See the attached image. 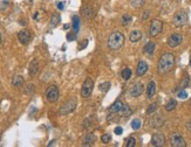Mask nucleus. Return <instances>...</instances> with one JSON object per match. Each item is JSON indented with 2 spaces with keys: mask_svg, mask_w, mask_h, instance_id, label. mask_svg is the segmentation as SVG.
Segmentation results:
<instances>
[{
  "mask_svg": "<svg viewBox=\"0 0 191 147\" xmlns=\"http://www.w3.org/2000/svg\"><path fill=\"white\" fill-rule=\"evenodd\" d=\"M175 63H176L175 55L171 53H164L160 57V61H158V64H157V70L162 75L168 74L175 68Z\"/></svg>",
  "mask_w": 191,
  "mask_h": 147,
  "instance_id": "f257e3e1",
  "label": "nucleus"
},
{
  "mask_svg": "<svg viewBox=\"0 0 191 147\" xmlns=\"http://www.w3.org/2000/svg\"><path fill=\"white\" fill-rule=\"evenodd\" d=\"M125 35L121 33V32H114L111 33L109 37H108V41H107V46L108 48L111 49V50H119V49L125 45Z\"/></svg>",
  "mask_w": 191,
  "mask_h": 147,
  "instance_id": "f03ea898",
  "label": "nucleus"
},
{
  "mask_svg": "<svg viewBox=\"0 0 191 147\" xmlns=\"http://www.w3.org/2000/svg\"><path fill=\"white\" fill-rule=\"evenodd\" d=\"M45 95H46V99L49 103H55L59 99L60 92H59V89L56 85H49L47 90H46V94Z\"/></svg>",
  "mask_w": 191,
  "mask_h": 147,
  "instance_id": "7ed1b4c3",
  "label": "nucleus"
},
{
  "mask_svg": "<svg viewBox=\"0 0 191 147\" xmlns=\"http://www.w3.org/2000/svg\"><path fill=\"white\" fill-rule=\"evenodd\" d=\"M76 107V100L73 98V99H68L67 102H65L62 104V106L60 107L59 110V113L62 115V116H66V115H69L71 112H73Z\"/></svg>",
  "mask_w": 191,
  "mask_h": 147,
  "instance_id": "20e7f679",
  "label": "nucleus"
},
{
  "mask_svg": "<svg viewBox=\"0 0 191 147\" xmlns=\"http://www.w3.org/2000/svg\"><path fill=\"white\" fill-rule=\"evenodd\" d=\"M93 89H94V82L92 78H86V81L82 84V88H81V96L83 98H88L90 97V95L93 94Z\"/></svg>",
  "mask_w": 191,
  "mask_h": 147,
  "instance_id": "39448f33",
  "label": "nucleus"
},
{
  "mask_svg": "<svg viewBox=\"0 0 191 147\" xmlns=\"http://www.w3.org/2000/svg\"><path fill=\"white\" fill-rule=\"evenodd\" d=\"M163 31V22L158 20V19H155L151 21L150 25V29H149V34L152 37H156L157 35H160V33Z\"/></svg>",
  "mask_w": 191,
  "mask_h": 147,
  "instance_id": "423d86ee",
  "label": "nucleus"
},
{
  "mask_svg": "<svg viewBox=\"0 0 191 147\" xmlns=\"http://www.w3.org/2000/svg\"><path fill=\"white\" fill-rule=\"evenodd\" d=\"M188 23V14L185 12H177L173 17V25L177 27H183Z\"/></svg>",
  "mask_w": 191,
  "mask_h": 147,
  "instance_id": "0eeeda50",
  "label": "nucleus"
},
{
  "mask_svg": "<svg viewBox=\"0 0 191 147\" xmlns=\"http://www.w3.org/2000/svg\"><path fill=\"white\" fill-rule=\"evenodd\" d=\"M170 145L173 147H185V140L179 133H172L170 137Z\"/></svg>",
  "mask_w": 191,
  "mask_h": 147,
  "instance_id": "6e6552de",
  "label": "nucleus"
},
{
  "mask_svg": "<svg viewBox=\"0 0 191 147\" xmlns=\"http://www.w3.org/2000/svg\"><path fill=\"white\" fill-rule=\"evenodd\" d=\"M182 41H183L182 34L175 33V34L169 36V39H168V46L171 47V48H176V47H178V46L182 43Z\"/></svg>",
  "mask_w": 191,
  "mask_h": 147,
  "instance_id": "1a4fd4ad",
  "label": "nucleus"
},
{
  "mask_svg": "<svg viewBox=\"0 0 191 147\" xmlns=\"http://www.w3.org/2000/svg\"><path fill=\"white\" fill-rule=\"evenodd\" d=\"M165 141H167V139H165V135L163 133H155L151 138V145L156 147L163 146Z\"/></svg>",
  "mask_w": 191,
  "mask_h": 147,
  "instance_id": "9d476101",
  "label": "nucleus"
},
{
  "mask_svg": "<svg viewBox=\"0 0 191 147\" xmlns=\"http://www.w3.org/2000/svg\"><path fill=\"white\" fill-rule=\"evenodd\" d=\"M143 84L142 83H135V84L129 89V95L131 96V97H138V96H141L143 94Z\"/></svg>",
  "mask_w": 191,
  "mask_h": 147,
  "instance_id": "9b49d317",
  "label": "nucleus"
},
{
  "mask_svg": "<svg viewBox=\"0 0 191 147\" xmlns=\"http://www.w3.org/2000/svg\"><path fill=\"white\" fill-rule=\"evenodd\" d=\"M18 40L20 41L21 45H24V46L28 45L29 41H31V33L27 31V29H22V31L19 32Z\"/></svg>",
  "mask_w": 191,
  "mask_h": 147,
  "instance_id": "f8f14e48",
  "label": "nucleus"
},
{
  "mask_svg": "<svg viewBox=\"0 0 191 147\" xmlns=\"http://www.w3.org/2000/svg\"><path fill=\"white\" fill-rule=\"evenodd\" d=\"M39 68H40L39 62H38L36 60H32L31 63H29V68H28L29 76H31V77H34V76L38 74V71H39Z\"/></svg>",
  "mask_w": 191,
  "mask_h": 147,
  "instance_id": "ddd939ff",
  "label": "nucleus"
},
{
  "mask_svg": "<svg viewBox=\"0 0 191 147\" xmlns=\"http://www.w3.org/2000/svg\"><path fill=\"white\" fill-rule=\"evenodd\" d=\"M148 68H149V66H148L147 62H144V61H140L138 64H137V69H136V75H137L138 77L143 76L146 72L148 71Z\"/></svg>",
  "mask_w": 191,
  "mask_h": 147,
  "instance_id": "4468645a",
  "label": "nucleus"
},
{
  "mask_svg": "<svg viewBox=\"0 0 191 147\" xmlns=\"http://www.w3.org/2000/svg\"><path fill=\"white\" fill-rule=\"evenodd\" d=\"M81 12H82V15H83L86 19H93L94 17H95V9H94L93 7H90V6L82 7Z\"/></svg>",
  "mask_w": 191,
  "mask_h": 147,
  "instance_id": "2eb2a0df",
  "label": "nucleus"
},
{
  "mask_svg": "<svg viewBox=\"0 0 191 147\" xmlns=\"http://www.w3.org/2000/svg\"><path fill=\"white\" fill-rule=\"evenodd\" d=\"M117 115H120V117H129L133 115V110L130 109V106H129L128 104H123V106H122V109H121L120 111H119V113Z\"/></svg>",
  "mask_w": 191,
  "mask_h": 147,
  "instance_id": "dca6fc26",
  "label": "nucleus"
},
{
  "mask_svg": "<svg viewBox=\"0 0 191 147\" xmlns=\"http://www.w3.org/2000/svg\"><path fill=\"white\" fill-rule=\"evenodd\" d=\"M141 37H142V33L141 31H138V29H134L131 33H130V35H129V40L130 42H138V41L141 40Z\"/></svg>",
  "mask_w": 191,
  "mask_h": 147,
  "instance_id": "f3484780",
  "label": "nucleus"
},
{
  "mask_svg": "<svg viewBox=\"0 0 191 147\" xmlns=\"http://www.w3.org/2000/svg\"><path fill=\"white\" fill-rule=\"evenodd\" d=\"M123 106V103L121 102L120 99H117L115 103L111 104V106L109 107V113H119L121 109Z\"/></svg>",
  "mask_w": 191,
  "mask_h": 147,
  "instance_id": "a211bd4d",
  "label": "nucleus"
},
{
  "mask_svg": "<svg viewBox=\"0 0 191 147\" xmlns=\"http://www.w3.org/2000/svg\"><path fill=\"white\" fill-rule=\"evenodd\" d=\"M95 135L93 133H88L82 140V146H92L95 143Z\"/></svg>",
  "mask_w": 191,
  "mask_h": 147,
  "instance_id": "6ab92c4d",
  "label": "nucleus"
},
{
  "mask_svg": "<svg viewBox=\"0 0 191 147\" xmlns=\"http://www.w3.org/2000/svg\"><path fill=\"white\" fill-rule=\"evenodd\" d=\"M164 124V119L160 116H156L154 117L152 119H151V126L152 127H156V129H158V127H162Z\"/></svg>",
  "mask_w": 191,
  "mask_h": 147,
  "instance_id": "aec40b11",
  "label": "nucleus"
},
{
  "mask_svg": "<svg viewBox=\"0 0 191 147\" xmlns=\"http://www.w3.org/2000/svg\"><path fill=\"white\" fill-rule=\"evenodd\" d=\"M156 94V83L154 81H151L150 83L148 84V88H147V96L148 98H152L155 96Z\"/></svg>",
  "mask_w": 191,
  "mask_h": 147,
  "instance_id": "412c9836",
  "label": "nucleus"
},
{
  "mask_svg": "<svg viewBox=\"0 0 191 147\" xmlns=\"http://www.w3.org/2000/svg\"><path fill=\"white\" fill-rule=\"evenodd\" d=\"M24 83H25V80H24V77L21 75L14 76L13 80H12V85L14 88H20V86H22Z\"/></svg>",
  "mask_w": 191,
  "mask_h": 147,
  "instance_id": "4be33fe9",
  "label": "nucleus"
},
{
  "mask_svg": "<svg viewBox=\"0 0 191 147\" xmlns=\"http://www.w3.org/2000/svg\"><path fill=\"white\" fill-rule=\"evenodd\" d=\"M156 49V45L154 42H148L147 45L144 46V48H143V53L147 54V55H152L154 51H155Z\"/></svg>",
  "mask_w": 191,
  "mask_h": 147,
  "instance_id": "5701e85b",
  "label": "nucleus"
},
{
  "mask_svg": "<svg viewBox=\"0 0 191 147\" xmlns=\"http://www.w3.org/2000/svg\"><path fill=\"white\" fill-rule=\"evenodd\" d=\"M61 21V18H60V15L58 13H53V15L50 17V22H49V26L54 28V27H56L60 23Z\"/></svg>",
  "mask_w": 191,
  "mask_h": 147,
  "instance_id": "b1692460",
  "label": "nucleus"
},
{
  "mask_svg": "<svg viewBox=\"0 0 191 147\" xmlns=\"http://www.w3.org/2000/svg\"><path fill=\"white\" fill-rule=\"evenodd\" d=\"M72 20H73V22H72L73 23V32L77 34L79 31H80V18L77 15H74Z\"/></svg>",
  "mask_w": 191,
  "mask_h": 147,
  "instance_id": "393cba45",
  "label": "nucleus"
},
{
  "mask_svg": "<svg viewBox=\"0 0 191 147\" xmlns=\"http://www.w3.org/2000/svg\"><path fill=\"white\" fill-rule=\"evenodd\" d=\"M131 75H133V71H131V69L130 68H125L122 72H121V76H122V78L125 81H129L131 78Z\"/></svg>",
  "mask_w": 191,
  "mask_h": 147,
  "instance_id": "a878e982",
  "label": "nucleus"
},
{
  "mask_svg": "<svg viewBox=\"0 0 191 147\" xmlns=\"http://www.w3.org/2000/svg\"><path fill=\"white\" fill-rule=\"evenodd\" d=\"M176 106H177V102H176L175 99H170L169 102L165 104V110L170 112V111H172V110H175Z\"/></svg>",
  "mask_w": 191,
  "mask_h": 147,
  "instance_id": "bb28decb",
  "label": "nucleus"
},
{
  "mask_svg": "<svg viewBox=\"0 0 191 147\" xmlns=\"http://www.w3.org/2000/svg\"><path fill=\"white\" fill-rule=\"evenodd\" d=\"M131 20H133V18H131L130 15H128V14H125V15L121 18V25H122V26H125V27L129 26V25H130V22H131Z\"/></svg>",
  "mask_w": 191,
  "mask_h": 147,
  "instance_id": "cd10ccee",
  "label": "nucleus"
},
{
  "mask_svg": "<svg viewBox=\"0 0 191 147\" xmlns=\"http://www.w3.org/2000/svg\"><path fill=\"white\" fill-rule=\"evenodd\" d=\"M130 4L135 8H141L146 4V0H130Z\"/></svg>",
  "mask_w": 191,
  "mask_h": 147,
  "instance_id": "c85d7f7f",
  "label": "nucleus"
},
{
  "mask_svg": "<svg viewBox=\"0 0 191 147\" xmlns=\"http://www.w3.org/2000/svg\"><path fill=\"white\" fill-rule=\"evenodd\" d=\"M110 82H103V83H101V84L98 85V89H100V91H102V92H107V91H109V89H110Z\"/></svg>",
  "mask_w": 191,
  "mask_h": 147,
  "instance_id": "c756f323",
  "label": "nucleus"
},
{
  "mask_svg": "<svg viewBox=\"0 0 191 147\" xmlns=\"http://www.w3.org/2000/svg\"><path fill=\"white\" fill-rule=\"evenodd\" d=\"M141 125H142L141 120H140L138 118H136V119H134V120L131 121V129L135 130V131H137V130L141 129Z\"/></svg>",
  "mask_w": 191,
  "mask_h": 147,
  "instance_id": "7c9ffc66",
  "label": "nucleus"
},
{
  "mask_svg": "<svg viewBox=\"0 0 191 147\" xmlns=\"http://www.w3.org/2000/svg\"><path fill=\"white\" fill-rule=\"evenodd\" d=\"M34 91H35V85L34 84H28L25 86V94L26 95L34 94Z\"/></svg>",
  "mask_w": 191,
  "mask_h": 147,
  "instance_id": "2f4dec72",
  "label": "nucleus"
},
{
  "mask_svg": "<svg viewBox=\"0 0 191 147\" xmlns=\"http://www.w3.org/2000/svg\"><path fill=\"white\" fill-rule=\"evenodd\" d=\"M156 110H157V104H156V103H152L147 109V115H152L154 112H156Z\"/></svg>",
  "mask_w": 191,
  "mask_h": 147,
  "instance_id": "473e14b6",
  "label": "nucleus"
},
{
  "mask_svg": "<svg viewBox=\"0 0 191 147\" xmlns=\"http://www.w3.org/2000/svg\"><path fill=\"white\" fill-rule=\"evenodd\" d=\"M135 144H136V139L134 138V137H129L127 139V144H125V146L127 147H134L135 146Z\"/></svg>",
  "mask_w": 191,
  "mask_h": 147,
  "instance_id": "72a5a7b5",
  "label": "nucleus"
},
{
  "mask_svg": "<svg viewBox=\"0 0 191 147\" xmlns=\"http://www.w3.org/2000/svg\"><path fill=\"white\" fill-rule=\"evenodd\" d=\"M101 140H102V143L103 144H108L109 141L111 140V135L109 133H107V134H103L102 137H101Z\"/></svg>",
  "mask_w": 191,
  "mask_h": 147,
  "instance_id": "f704fd0d",
  "label": "nucleus"
},
{
  "mask_svg": "<svg viewBox=\"0 0 191 147\" xmlns=\"http://www.w3.org/2000/svg\"><path fill=\"white\" fill-rule=\"evenodd\" d=\"M177 96H178V98H181V99H187V98H188V92L183 89V90H181V91H178Z\"/></svg>",
  "mask_w": 191,
  "mask_h": 147,
  "instance_id": "c9c22d12",
  "label": "nucleus"
},
{
  "mask_svg": "<svg viewBox=\"0 0 191 147\" xmlns=\"http://www.w3.org/2000/svg\"><path fill=\"white\" fill-rule=\"evenodd\" d=\"M188 84H189V78H188V77H185V78L182 81V83L179 84V89H181V90L185 89V88L188 86Z\"/></svg>",
  "mask_w": 191,
  "mask_h": 147,
  "instance_id": "e433bc0d",
  "label": "nucleus"
},
{
  "mask_svg": "<svg viewBox=\"0 0 191 147\" xmlns=\"http://www.w3.org/2000/svg\"><path fill=\"white\" fill-rule=\"evenodd\" d=\"M8 0H3L1 2H0V9H6L7 7H8Z\"/></svg>",
  "mask_w": 191,
  "mask_h": 147,
  "instance_id": "4c0bfd02",
  "label": "nucleus"
},
{
  "mask_svg": "<svg viewBox=\"0 0 191 147\" xmlns=\"http://www.w3.org/2000/svg\"><path fill=\"white\" fill-rule=\"evenodd\" d=\"M75 37H76V33H74V32L67 34V40L68 41H74L75 40Z\"/></svg>",
  "mask_w": 191,
  "mask_h": 147,
  "instance_id": "58836bf2",
  "label": "nucleus"
},
{
  "mask_svg": "<svg viewBox=\"0 0 191 147\" xmlns=\"http://www.w3.org/2000/svg\"><path fill=\"white\" fill-rule=\"evenodd\" d=\"M90 125H92V121H90V119H89V118H87V119H85V120H83V125H82V127L86 130V129H88Z\"/></svg>",
  "mask_w": 191,
  "mask_h": 147,
  "instance_id": "ea45409f",
  "label": "nucleus"
},
{
  "mask_svg": "<svg viewBox=\"0 0 191 147\" xmlns=\"http://www.w3.org/2000/svg\"><path fill=\"white\" fill-rule=\"evenodd\" d=\"M87 45H88V40H87V39H85V40H83V42L79 45V50H82V49H85L86 47H87Z\"/></svg>",
  "mask_w": 191,
  "mask_h": 147,
  "instance_id": "a19ab883",
  "label": "nucleus"
},
{
  "mask_svg": "<svg viewBox=\"0 0 191 147\" xmlns=\"http://www.w3.org/2000/svg\"><path fill=\"white\" fill-rule=\"evenodd\" d=\"M114 132H115V134H117V135H121V134L123 133V129H122L121 126H116Z\"/></svg>",
  "mask_w": 191,
  "mask_h": 147,
  "instance_id": "79ce46f5",
  "label": "nucleus"
},
{
  "mask_svg": "<svg viewBox=\"0 0 191 147\" xmlns=\"http://www.w3.org/2000/svg\"><path fill=\"white\" fill-rule=\"evenodd\" d=\"M149 15H150V12H149V11H144L142 15V19L143 20H147V19L149 18Z\"/></svg>",
  "mask_w": 191,
  "mask_h": 147,
  "instance_id": "37998d69",
  "label": "nucleus"
},
{
  "mask_svg": "<svg viewBox=\"0 0 191 147\" xmlns=\"http://www.w3.org/2000/svg\"><path fill=\"white\" fill-rule=\"evenodd\" d=\"M56 7H58L59 9H63V8H65V4H63L62 1H60V2H58V4H56Z\"/></svg>",
  "mask_w": 191,
  "mask_h": 147,
  "instance_id": "c03bdc74",
  "label": "nucleus"
},
{
  "mask_svg": "<svg viewBox=\"0 0 191 147\" xmlns=\"http://www.w3.org/2000/svg\"><path fill=\"white\" fill-rule=\"evenodd\" d=\"M54 143H55V140H53V141H50V143L48 144V147H50V146H53L54 145Z\"/></svg>",
  "mask_w": 191,
  "mask_h": 147,
  "instance_id": "a18cd8bd",
  "label": "nucleus"
},
{
  "mask_svg": "<svg viewBox=\"0 0 191 147\" xmlns=\"http://www.w3.org/2000/svg\"><path fill=\"white\" fill-rule=\"evenodd\" d=\"M187 127H188L189 130H191V121H189V124L187 125Z\"/></svg>",
  "mask_w": 191,
  "mask_h": 147,
  "instance_id": "49530a36",
  "label": "nucleus"
},
{
  "mask_svg": "<svg viewBox=\"0 0 191 147\" xmlns=\"http://www.w3.org/2000/svg\"><path fill=\"white\" fill-rule=\"evenodd\" d=\"M63 28H65V29H68V28H69V25H65Z\"/></svg>",
  "mask_w": 191,
  "mask_h": 147,
  "instance_id": "de8ad7c7",
  "label": "nucleus"
},
{
  "mask_svg": "<svg viewBox=\"0 0 191 147\" xmlns=\"http://www.w3.org/2000/svg\"><path fill=\"white\" fill-rule=\"evenodd\" d=\"M1 40H3V37H1V34H0V45H1Z\"/></svg>",
  "mask_w": 191,
  "mask_h": 147,
  "instance_id": "09e8293b",
  "label": "nucleus"
},
{
  "mask_svg": "<svg viewBox=\"0 0 191 147\" xmlns=\"http://www.w3.org/2000/svg\"><path fill=\"white\" fill-rule=\"evenodd\" d=\"M189 63H190V67H191V55H190V61H189Z\"/></svg>",
  "mask_w": 191,
  "mask_h": 147,
  "instance_id": "8fccbe9b",
  "label": "nucleus"
}]
</instances>
